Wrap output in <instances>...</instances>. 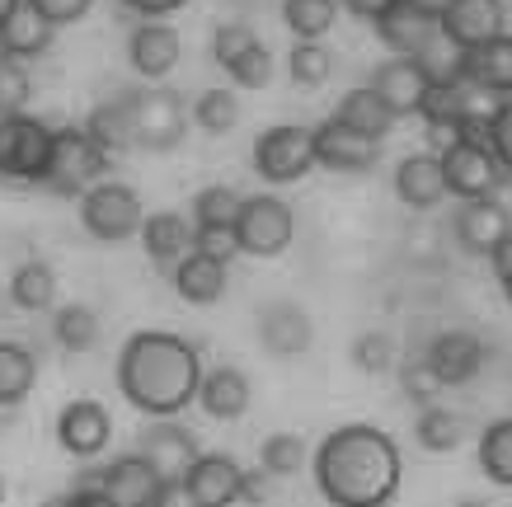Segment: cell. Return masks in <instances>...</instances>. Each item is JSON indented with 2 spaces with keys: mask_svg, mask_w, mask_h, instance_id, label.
<instances>
[{
  "mask_svg": "<svg viewBox=\"0 0 512 507\" xmlns=\"http://www.w3.org/2000/svg\"><path fill=\"white\" fill-rule=\"evenodd\" d=\"M311 470L329 507H390L404 479V456L386 428L343 423L315 446Z\"/></svg>",
  "mask_w": 512,
  "mask_h": 507,
  "instance_id": "1",
  "label": "cell"
},
{
  "mask_svg": "<svg viewBox=\"0 0 512 507\" xmlns=\"http://www.w3.org/2000/svg\"><path fill=\"white\" fill-rule=\"evenodd\" d=\"M198 381V348L170 329H137L118 353V390L146 418H179L198 400Z\"/></svg>",
  "mask_w": 512,
  "mask_h": 507,
  "instance_id": "2",
  "label": "cell"
},
{
  "mask_svg": "<svg viewBox=\"0 0 512 507\" xmlns=\"http://www.w3.org/2000/svg\"><path fill=\"white\" fill-rule=\"evenodd\" d=\"M109 155L94 146V137L85 127L66 123V127H52V146H47V165H43V179L38 184L57 198H80L90 193L104 174H109Z\"/></svg>",
  "mask_w": 512,
  "mask_h": 507,
  "instance_id": "3",
  "label": "cell"
},
{
  "mask_svg": "<svg viewBox=\"0 0 512 507\" xmlns=\"http://www.w3.org/2000/svg\"><path fill=\"white\" fill-rule=\"evenodd\" d=\"M141 221H146V207H141L137 188L99 179L90 193H80V226L99 245H123L132 235H141Z\"/></svg>",
  "mask_w": 512,
  "mask_h": 507,
  "instance_id": "4",
  "label": "cell"
},
{
  "mask_svg": "<svg viewBox=\"0 0 512 507\" xmlns=\"http://www.w3.org/2000/svg\"><path fill=\"white\" fill-rule=\"evenodd\" d=\"M127 104H132V137H137V151H174L188 132V104L184 94L165 90V85H146V90H127Z\"/></svg>",
  "mask_w": 512,
  "mask_h": 507,
  "instance_id": "5",
  "label": "cell"
},
{
  "mask_svg": "<svg viewBox=\"0 0 512 507\" xmlns=\"http://www.w3.org/2000/svg\"><path fill=\"white\" fill-rule=\"evenodd\" d=\"M231 231H235L240 254H249V259H278V254H287V245H292L296 216H292V207H287L282 198L259 193V198L240 202Z\"/></svg>",
  "mask_w": 512,
  "mask_h": 507,
  "instance_id": "6",
  "label": "cell"
},
{
  "mask_svg": "<svg viewBox=\"0 0 512 507\" xmlns=\"http://www.w3.org/2000/svg\"><path fill=\"white\" fill-rule=\"evenodd\" d=\"M254 169L268 184H296L315 169V132L296 123H278L254 137Z\"/></svg>",
  "mask_w": 512,
  "mask_h": 507,
  "instance_id": "7",
  "label": "cell"
},
{
  "mask_svg": "<svg viewBox=\"0 0 512 507\" xmlns=\"http://www.w3.org/2000/svg\"><path fill=\"white\" fill-rule=\"evenodd\" d=\"M442 165V184H447L451 198H498V188L508 184V169L498 165V155L484 146V141H456L437 155Z\"/></svg>",
  "mask_w": 512,
  "mask_h": 507,
  "instance_id": "8",
  "label": "cell"
},
{
  "mask_svg": "<svg viewBox=\"0 0 512 507\" xmlns=\"http://www.w3.org/2000/svg\"><path fill=\"white\" fill-rule=\"evenodd\" d=\"M47 146H52V127L43 118H29V113L0 118V179L38 184L47 165Z\"/></svg>",
  "mask_w": 512,
  "mask_h": 507,
  "instance_id": "9",
  "label": "cell"
},
{
  "mask_svg": "<svg viewBox=\"0 0 512 507\" xmlns=\"http://www.w3.org/2000/svg\"><path fill=\"white\" fill-rule=\"evenodd\" d=\"M451 235L470 259H489L498 245L512 240V212L503 207V198H470L451 216Z\"/></svg>",
  "mask_w": 512,
  "mask_h": 507,
  "instance_id": "10",
  "label": "cell"
},
{
  "mask_svg": "<svg viewBox=\"0 0 512 507\" xmlns=\"http://www.w3.org/2000/svg\"><path fill=\"white\" fill-rule=\"evenodd\" d=\"M437 29L447 33L461 52H475V47L503 38L508 10H503V0H442L437 5Z\"/></svg>",
  "mask_w": 512,
  "mask_h": 507,
  "instance_id": "11",
  "label": "cell"
},
{
  "mask_svg": "<svg viewBox=\"0 0 512 507\" xmlns=\"http://www.w3.org/2000/svg\"><path fill=\"white\" fill-rule=\"evenodd\" d=\"M137 456L141 461H151V470H156L160 479H184L188 465L202 456V442H198V432L184 428V423H174V418H156L151 428H141Z\"/></svg>",
  "mask_w": 512,
  "mask_h": 507,
  "instance_id": "12",
  "label": "cell"
},
{
  "mask_svg": "<svg viewBox=\"0 0 512 507\" xmlns=\"http://www.w3.org/2000/svg\"><path fill=\"white\" fill-rule=\"evenodd\" d=\"M315 132V165L334 169V174H372L376 160H381V141L362 137L357 127L339 123V118H325Z\"/></svg>",
  "mask_w": 512,
  "mask_h": 507,
  "instance_id": "13",
  "label": "cell"
},
{
  "mask_svg": "<svg viewBox=\"0 0 512 507\" xmlns=\"http://www.w3.org/2000/svg\"><path fill=\"white\" fill-rule=\"evenodd\" d=\"M57 442H62L66 456H76V461H94V456L113 442L109 409H104L99 400H90V395L71 400L62 414H57Z\"/></svg>",
  "mask_w": 512,
  "mask_h": 507,
  "instance_id": "14",
  "label": "cell"
},
{
  "mask_svg": "<svg viewBox=\"0 0 512 507\" xmlns=\"http://www.w3.org/2000/svg\"><path fill=\"white\" fill-rule=\"evenodd\" d=\"M179 57H184V38H179L174 24H165V19H141L137 29H132L127 62H132V71H137L141 80L160 85V80L179 66Z\"/></svg>",
  "mask_w": 512,
  "mask_h": 507,
  "instance_id": "15",
  "label": "cell"
},
{
  "mask_svg": "<svg viewBox=\"0 0 512 507\" xmlns=\"http://www.w3.org/2000/svg\"><path fill=\"white\" fill-rule=\"evenodd\" d=\"M372 24H376V38H381L395 57H419L423 47H428V38L437 33V10L423 5V0H395Z\"/></svg>",
  "mask_w": 512,
  "mask_h": 507,
  "instance_id": "16",
  "label": "cell"
},
{
  "mask_svg": "<svg viewBox=\"0 0 512 507\" xmlns=\"http://www.w3.org/2000/svg\"><path fill=\"white\" fill-rule=\"evenodd\" d=\"M367 90L390 108V118L400 123V118H414L423 104V94H428V76H423V66L414 57H390L372 71L367 80Z\"/></svg>",
  "mask_w": 512,
  "mask_h": 507,
  "instance_id": "17",
  "label": "cell"
},
{
  "mask_svg": "<svg viewBox=\"0 0 512 507\" xmlns=\"http://www.w3.org/2000/svg\"><path fill=\"white\" fill-rule=\"evenodd\" d=\"M240 475H245V465L235 461V456L202 451L198 461L188 465L184 489L198 507H231V503H240Z\"/></svg>",
  "mask_w": 512,
  "mask_h": 507,
  "instance_id": "18",
  "label": "cell"
},
{
  "mask_svg": "<svg viewBox=\"0 0 512 507\" xmlns=\"http://www.w3.org/2000/svg\"><path fill=\"white\" fill-rule=\"evenodd\" d=\"M254 324H259V343H264V353H273V357L311 353L315 324H311V315H306V306H296V301H268Z\"/></svg>",
  "mask_w": 512,
  "mask_h": 507,
  "instance_id": "19",
  "label": "cell"
},
{
  "mask_svg": "<svg viewBox=\"0 0 512 507\" xmlns=\"http://www.w3.org/2000/svg\"><path fill=\"white\" fill-rule=\"evenodd\" d=\"M423 357H428V367L437 371L442 385H470L484 371V343L466 329H442Z\"/></svg>",
  "mask_w": 512,
  "mask_h": 507,
  "instance_id": "20",
  "label": "cell"
},
{
  "mask_svg": "<svg viewBox=\"0 0 512 507\" xmlns=\"http://www.w3.org/2000/svg\"><path fill=\"white\" fill-rule=\"evenodd\" d=\"M202 414L217 418V423H235V418L249 414V404H254V390H249V376L240 367H212L202 371L198 381V400Z\"/></svg>",
  "mask_w": 512,
  "mask_h": 507,
  "instance_id": "21",
  "label": "cell"
},
{
  "mask_svg": "<svg viewBox=\"0 0 512 507\" xmlns=\"http://www.w3.org/2000/svg\"><path fill=\"white\" fill-rule=\"evenodd\" d=\"M395 198H400L409 212H433L437 202L447 198L437 155H404L400 165H395Z\"/></svg>",
  "mask_w": 512,
  "mask_h": 507,
  "instance_id": "22",
  "label": "cell"
},
{
  "mask_svg": "<svg viewBox=\"0 0 512 507\" xmlns=\"http://www.w3.org/2000/svg\"><path fill=\"white\" fill-rule=\"evenodd\" d=\"M174 277V292H179V301H188V306H217L221 296H226V263L207 259V254H193L188 249L184 259L170 268Z\"/></svg>",
  "mask_w": 512,
  "mask_h": 507,
  "instance_id": "23",
  "label": "cell"
},
{
  "mask_svg": "<svg viewBox=\"0 0 512 507\" xmlns=\"http://www.w3.org/2000/svg\"><path fill=\"white\" fill-rule=\"evenodd\" d=\"M156 489H160V475L151 470V461H141L137 451H127L113 465H104V493L118 507H151Z\"/></svg>",
  "mask_w": 512,
  "mask_h": 507,
  "instance_id": "24",
  "label": "cell"
},
{
  "mask_svg": "<svg viewBox=\"0 0 512 507\" xmlns=\"http://www.w3.org/2000/svg\"><path fill=\"white\" fill-rule=\"evenodd\" d=\"M141 245L156 268H174L193 249V221L179 212H151L141 221Z\"/></svg>",
  "mask_w": 512,
  "mask_h": 507,
  "instance_id": "25",
  "label": "cell"
},
{
  "mask_svg": "<svg viewBox=\"0 0 512 507\" xmlns=\"http://www.w3.org/2000/svg\"><path fill=\"white\" fill-rule=\"evenodd\" d=\"M466 85L494 94V99H508L512 94V33L466 52Z\"/></svg>",
  "mask_w": 512,
  "mask_h": 507,
  "instance_id": "26",
  "label": "cell"
},
{
  "mask_svg": "<svg viewBox=\"0 0 512 507\" xmlns=\"http://www.w3.org/2000/svg\"><path fill=\"white\" fill-rule=\"evenodd\" d=\"M52 38H57V29L38 10L19 5L15 15L5 19V29H0V52L15 57V62H33V57H43L47 47H52Z\"/></svg>",
  "mask_w": 512,
  "mask_h": 507,
  "instance_id": "27",
  "label": "cell"
},
{
  "mask_svg": "<svg viewBox=\"0 0 512 507\" xmlns=\"http://www.w3.org/2000/svg\"><path fill=\"white\" fill-rule=\"evenodd\" d=\"M85 132H90L94 146L109 155V160L137 151V137H132V104H127V94H118V99H109V104L94 108L90 123H85Z\"/></svg>",
  "mask_w": 512,
  "mask_h": 507,
  "instance_id": "28",
  "label": "cell"
},
{
  "mask_svg": "<svg viewBox=\"0 0 512 507\" xmlns=\"http://www.w3.org/2000/svg\"><path fill=\"white\" fill-rule=\"evenodd\" d=\"M33 381H38V357L24 343L0 338V409H15V404L29 400Z\"/></svg>",
  "mask_w": 512,
  "mask_h": 507,
  "instance_id": "29",
  "label": "cell"
},
{
  "mask_svg": "<svg viewBox=\"0 0 512 507\" xmlns=\"http://www.w3.org/2000/svg\"><path fill=\"white\" fill-rule=\"evenodd\" d=\"M10 301H15L19 310H29V315L52 310L57 306V268L43 263V259L19 263L15 277H10Z\"/></svg>",
  "mask_w": 512,
  "mask_h": 507,
  "instance_id": "30",
  "label": "cell"
},
{
  "mask_svg": "<svg viewBox=\"0 0 512 507\" xmlns=\"http://www.w3.org/2000/svg\"><path fill=\"white\" fill-rule=\"evenodd\" d=\"M339 123H348V127H357L362 137H376V141H386V132L395 127V118H390V108L376 99L367 85H357V90H348L339 99V113H334Z\"/></svg>",
  "mask_w": 512,
  "mask_h": 507,
  "instance_id": "31",
  "label": "cell"
},
{
  "mask_svg": "<svg viewBox=\"0 0 512 507\" xmlns=\"http://www.w3.org/2000/svg\"><path fill=\"white\" fill-rule=\"evenodd\" d=\"M414 437H419L423 451H433V456H451L456 446L466 442V418L442 409V404H423L419 423H414Z\"/></svg>",
  "mask_w": 512,
  "mask_h": 507,
  "instance_id": "32",
  "label": "cell"
},
{
  "mask_svg": "<svg viewBox=\"0 0 512 507\" xmlns=\"http://www.w3.org/2000/svg\"><path fill=\"white\" fill-rule=\"evenodd\" d=\"M414 62L423 66L428 85H466V52L451 43V38H447L442 29H437L433 38H428V47H423Z\"/></svg>",
  "mask_w": 512,
  "mask_h": 507,
  "instance_id": "33",
  "label": "cell"
},
{
  "mask_svg": "<svg viewBox=\"0 0 512 507\" xmlns=\"http://www.w3.org/2000/svg\"><path fill=\"white\" fill-rule=\"evenodd\" d=\"M339 0H282V19L296 33V43H320L334 29Z\"/></svg>",
  "mask_w": 512,
  "mask_h": 507,
  "instance_id": "34",
  "label": "cell"
},
{
  "mask_svg": "<svg viewBox=\"0 0 512 507\" xmlns=\"http://www.w3.org/2000/svg\"><path fill=\"white\" fill-rule=\"evenodd\" d=\"M52 338L62 343L66 353H94L104 329H99V315L90 306H62L57 320H52Z\"/></svg>",
  "mask_w": 512,
  "mask_h": 507,
  "instance_id": "35",
  "label": "cell"
},
{
  "mask_svg": "<svg viewBox=\"0 0 512 507\" xmlns=\"http://www.w3.org/2000/svg\"><path fill=\"white\" fill-rule=\"evenodd\" d=\"M480 470L498 489H512V418H494L480 432Z\"/></svg>",
  "mask_w": 512,
  "mask_h": 507,
  "instance_id": "36",
  "label": "cell"
},
{
  "mask_svg": "<svg viewBox=\"0 0 512 507\" xmlns=\"http://www.w3.org/2000/svg\"><path fill=\"white\" fill-rule=\"evenodd\" d=\"M287 76H292L296 90H320L334 76V52L325 43H296L292 57H287Z\"/></svg>",
  "mask_w": 512,
  "mask_h": 507,
  "instance_id": "37",
  "label": "cell"
},
{
  "mask_svg": "<svg viewBox=\"0 0 512 507\" xmlns=\"http://www.w3.org/2000/svg\"><path fill=\"white\" fill-rule=\"evenodd\" d=\"M193 123L202 132H212V137H226L235 123H240V99L235 90H202L193 99Z\"/></svg>",
  "mask_w": 512,
  "mask_h": 507,
  "instance_id": "38",
  "label": "cell"
},
{
  "mask_svg": "<svg viewBox=\"0 0 512 507\" xmlns=\"http://www.w3.org/2000/svg\"><path fill=\"white\" fill-rule=\"evenodd\" d=\"M259 465H264V475H301V465H306V442L296 437V432H273V437H264V446H259Z\"/></svg>",
  "mask_w": 512,
  "mask_h": 507,
  "instance_id": "39",
  "label": "cell"
},
{
  "mask_svg": "<svg viewBox=\"0 0 512 507\" xmlns=\"http://www.w3.org/2000/svg\"><path fill=\"white\" fill-rule=\"evenodd\" d=\"M240 193L226 184H212L202 188L198 198H193V226H231L235 212H240Z\"/></svg>",
  "mask_w": 512,
  "mask_h": 507,
  "instance_id": "40",
  "label": "cell"
},
{
  "mask_svg": "<svg viewBox=\"0 0 512 507\" xmlns=\"http://www.w3.org/2000/svg\"><path fill=\"white\" fill-rule=\"evenodd\" d=\"M395 376H400V390L404 400L414 404H433L447 385L437 381V371L428 367V357H404V362H395Z\"/></svg>",
  "mask_w": 512,
  "mask_h": 507,
  "instance_id": "41",
  "label": "cell"
},
{
  "mask_svg": "<svg viewBox=\"0 0 512 507\" xmlns=\"http://www.w3.org/2000/svg\"><path fill=\"white\" fill-rule=\"evenodd\" d=\"M353 367L362 376H386L395 371V338L381 334V329H367V334L353 343Z\"/></svg>",
  "mask_w": 512,
  "mask_h": 507,
  "instance_id": "42",
  "label": "cell"
},
{
  "mask_svg": "<svg viewBox=\"0 0 512 507\" xmlns=\"http://www.w3.org/2000/svg\"><path fill=\"white\" fill-rule=\"evenodd\" d=\"M29 94H33V80H29V71H24V62H15V57L0 52V118L24 113Z\"/></svg>",
  "mask_w": 512,
  "mask_h": 507,
  "instance_id": "43",
  "label": "cell"
},
{
  "mask_svg": "<svg viewBox=\"0 0 512 507\" xmlns=\"http://www.w3.org/2000/svg\"><path fill=\"white\" fill-rule=\"evenodd\" d=\"M226 76H231L240 90H264L268 80H273V52H268L264 43H254L240 62L226 66Z\"/></svg>",
  "mask_w": 512,
  "mask_h": 507,
  "instance_id": "44",
  "label": "cell"
},
{
  "mask_svg": "<svg viewBox=\"0 0 512 507\" xmlns=\"http://www.w3.org/2000/svg\"><path fill=\"white\" fill-rule=\"evenodd\" d=\"M254 43H259V38H254V29H249V24H240V19H231V24H217V33H212V57H217V66L226 71V66L240 62Z\"/></svg>",
  "mask_w": 512,
  "mask_h": 507,
  "instance_id": "45",
  "label": "cell"
},
{
  "mask_svg": "<svg viewBox=\"0 0 512 507\" xmlns=\"http://www.w3.org/2000/svg\"><path fill=\"white\" fill-rule=\"evenodd\" d=\"M193 254H207V259H217V263H231L235 254H240L235 231L231 226H193Z\"/></svg>",
  "mask_w": 512,
  "mask_h": 507,
  "instance_id": "46",
  "label": "cell"
},
{
  "mask_svg": "<svg viewBox=\"0 0 512 507\" xmlns=\"http://www.w3.org/2000/svg\"><path fill=\"white\" fill-rule=\"evenodd\" d=\"M489 151L498 155V165L512 174V94L498 99L494 108V123H489Z\"/></svg>",
  "mask_w": 512,
  "mask_h": 507,
  "instance_id": "47",
  "label": "cell"
},
{
  "mask_svg": "<svg viewBox=\"0 0 512 507\" xmlns=\"http://www.w3.org/2000/svg\"><path fill=\"white\" fill-rule=\"evenodd\" d=\"M24 5H29V10H38L52 29H66V24H76V19L90 15L94 0H24Z\"/></svg>",
  "mask_w": 512,
  "mask_h": 507,
  "instance_id": "48",
  "label": "cell"
},
{
  "mask_svg": "<svg viewBox=\"0 0 512 507\" xmlns=\"http://www.w3.org/2000/svg\"><path fill=\"white\" fill-rule=\"evenodd\" d=\"M240 503H249V507H264V503H268L264 465H259V470H245V475H240Z\"/></svg>",
  "mask_w": 512,
  "mask_h": 507,
  "instance_id": "49",
  "label": "cell"
},
{
  "mask_svg": "<svg viewBox=\"0 0 512 507\" xmlns=\"http://www.w3.org/2000/svg\"><path fill=\"white\" fill-rule=\"evenodd\" d=\"M123 5L141 19H170L174 10H184L188 0H123Z\"/></svg>",
  "mask_w": 512,
  "mask_h": 507,
  "instance_id": "50",
  "label": "cell"
},
{
  "mask_svg": "<svg viewBox=\"0 0 512 507\" xmlns=\"http://www.w3.org/2000/svg\"><path fill=\"white\" fill-rule=\"evenodd\" d=\"M151 507H198V503L188 498L184 479H160V489H156V498H151Z\"/></svg>",
  "mask_w": 512,
  "mask_h": 507,
  "instance_id": "51",
  "label": "cell"
},
{
  "mask_svg": "<svg viewBox=\"0 0 512 507\" xmlns=\"http://www.w3.org/2000/svg\"><path fill=\"white\" fill-rule=\"evenodd\" d=\"M62 507H118L104 489H71L62 493Z\"/></svg>",
  "mask_w": 512,
  "mask_h": 507,
  "instance_id": "52",
  "label": "cell"
},
{
  "mask_svg": "<svg viewBox=\"0 0 512 507\" xmlns=\"http://www.w3.org/2000/svg\"><path fill=\"white\" fill-rule=\"evenodd\" d=\"M339 5L348 10V15H357V19H367V24H372L386 5H395V0H339Z\"/></svg>",
  "mask_w": 512,
  "mask_h": 507,
  "instance_id": "53",
  "label": "cell"
},
{
  "mask_svg": "<svg viewBox=\"0 0 512 507\" xmlns=\"http://www.w3.org/2000/svg\"><path fill=\"white\" fill-rule=\"evenodd\" d=\"M19 5H24V0H0V29H5V19H10V15H15V10H19Z\"/></svg>",
  "mask_w": 512,
  "mask_h": 507,
  "instance_id": "54",
  "label": "cell"
},
{
  "mask_svg": "<svg viewBox=\"0 0 512 507\" xmlns=\"http://www.w3.org/2000/svg\"><path fill=\"white\" fill-rule=\"evenodd\" d=\"M498 287H503V296H508V306H512V273H508V277H498Z\"/></svg>",
  "mask_w": 512,
  "mask_h": 507,
  "instance_id": "55",
  "label": "cell"
},
{
  "mask_svg": "<svg viewBox=\"0 0 512 507\" xmlns=\"http://www.w3.org/2000/svg\"><path fill=\"white\" fill-rule=\"evenodd\" d=\"M456 507H489V503H480V498H466V503H456Z\"/></svg>",
  "mask_w": 512,
  "mask_h": 507,
  "instance_id": "56",
  "label": "cell"
},
{
  "mask_svg": "<svg viewBox=\"0 0 512 507\" xmlns=\"http://www.w3.org/2000/svg\"><path fill=\"white\" fill-rule=\"evenodd\" d=\"M38 507H62V498H47V503H38Z\"/></svg>",
  "mask_w": 512,
  "mask_h": 507,
  "instance_id": "57",
  "label": "cell"
},
{
  "mask_svg": "<svg viewBox=\"0 0 512 507\" xmlns=\"http://www.w3.org/2000/svg\"><path fill=\"white\" fill-rule=\"evenodd\" d=\"M0 503H5V475H0Z\"/></svg>",
  "mask_w": 512,
  "mask_h": 507,
  "instance_id": "58",
  "label": "cell"
},
{
  "mask_svg": "<svg viewBox=\"0 0 512 507\" xmlns=\"http://www.w3.org/2000/svg\"><path fill=\"white\" fill-rule=\"evenodd\" d=\"M423 5H433V10H437V5H442V0H423Z\"/></svg>",
  "mask_w": 512,
  "mask_h": 507,
  "instance_id": "59",
  "label": "cell"
}]
</instances>
